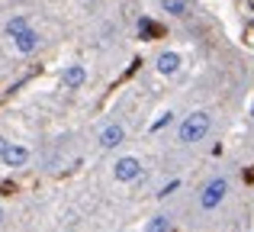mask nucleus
<instances>
[{
	"instance_id": "1",
	"label": "nucleus",
	"mask_w": 254,
	"mask_h": 232,
	"mask_svg": "<svg viewBox=\"0 0 254 232\" xmlns=\"http://www.w3.org/2000/svg\"><path fill=\"white\" fill-rule=\"evenodd\" d=\"M212 129V116L206 110H193L190 116H184V123L177 126V142L180 145H196L209 136Z\"/></svg>"
},
{
	"instance_id": "2",
	"label": "nucleus",
	"mask_w": 254,
	"mask_h": 232,
	"mask_svg": "<svg viewBox=\"0 0 254 232\" xmlns=\"http://www.w3.org/2000/svg\"><path fill=\"white\" fill-rule=\"evenodd\" d=\"M6 36L13 39L19 55H32V52L39 49V32L26 23V16H13L10 23H6Z\"/></svg>"
},
{
	"instance_id": "3",
	"label": "nucleus",
	"mask_w": 254,
	"mask_h": 232,
	"mask_svg": "<svg viewBox=\"0 0 254 232\" xmlns=\"http://www.w3.org/2000/svg\"><path fill=\"white\" fill-rule=\"evenodd\" d=\"M225 197H229V177H209V181L203 184V190H199V210H206V213H212V210H219L225 203Z\"/></svg>"
},
{
	"instance_id": "4",
	"label": "nucleus",
	"mask_w": 254,
	"mask_h": 232,
	"mask_svg": "<svg viewBox=\"0 0 254 232\" xmlns=\"http://www.w3.org/2000/svg\"><path fill=\"white\" fill-rule=\"evenodd\" d=\"M138 174H142V161H138L135 155H123L116 164H113V177H116L119 184H129V181H135Z\"/></svg>"
},
{
	"instance_id": "5",
	"label": "nucleus",
	"mask_w": 254,
	"mask_h": 232,
	"mask_svg": "<svg viewBox=\"0 0 254 232\" xmlns=\"http://www.w3.org/2000/svg\"><path fill=\"white\" fill-rule=\"evenodd\" d=\"M0 161H3L6 168H23V164L29 161V149H26V145H6Z\"/></svg>"
},
{
	"instance_id": "6",
	"label": "nucleus",
	"mask_w": 254,
	"mask_h": 232,
	"mask_svg": "<svg viewBox=\"0 0 254 232\" xmlns=\"http://www.w3.org/2000/svg\"><path fill=\"white\" fill-rule=\"evenodd\" d=\"M126 142V129L123 123H110L103 132H100V149H116V145Z\"/></svg>"
},
{
	"instance_id": "7",
	"label": "nucleus",
	"mask_w": 254,
	"mask_h": 232,
	"mask_svg": "<svg viewBox=\"0 0 254 232\" xmlns=\"http://www.w3.org/2000/svg\"><path fill=\"white\" fill-rule=\"evenodd\" d=\"M84 81H87V68H84V65H68V68L62 71V84L71 87V90H77Z\"/></svg>"
},
{
	"instance_id": "8",
	"label": "nucleus",
	"mask_w": 254,
	"mask_h": 232,
	"mask_svg": "<svg viewBox=\"0 0 254 232\" xmlns=\"http://www.w3.org/2000/svg\"><path fill=\"white\" fill-rule=\"evenodd\" d=\"M180 65H184V58H180L177 52H161V55H158V71H161L164 77L177 75V71H180Z\"/></svg>"
},
{
	"instance_id": "9",
	"label": "nucleus",
	"mask_w": 254,
	"mask_h": 232,
	"mask_svg": "<svg viewBox=\"0 0 254 232\" xmlns=\"http://www.w3.org/2000/svg\"><path fill=\"white\" fill-rule=\"evenodd\" d=\"M142 232H171V216L168 213H155L148 223H145Z\"/></svg>"
},
{
	"instance_id": "10",
	"label": "nucleus",
	"mask_w": 254,
	"mask_h": 232,
	"mask_svg": "<svg viewBox=\"0 0 254 232\" xmlns=\"http://www.w3.org/2000/svg\"><path fill=\"white\" fill-rule=\"evenodd\" d=\"M161 10L171 16H187L190 13V0H161Z\"/></svg>"
},
{
	"instance_id": "11",
	"label": "nucleus",
	"mask_w": 254,
	"mask_h": 232,
	"mask_svg": "<svg viewBox=\"0 0 254 232\" xmlns=\"http://www.w3.org/2000/svg\"><path fill=\"white\" fill-rule=\"evenodd\" d=\"M6 145H10V142H6V139L0 136V155H3V149H6Z\"/></svg>"
},
{
	"instance_id": "12",
	"label": "nucleus",
	"mask_w": 254,
	"mask_h": 232,
	"mask_svg": "<svg viewBox=\"0 0 254 232\" xmlns=\"http://www.w3.org/2000/svg\"><path fill=\"white\" fill-rule=\"evenodd\" d=\"M0 223H3V210H0Z\"/></svg>"
}]
</instances>
